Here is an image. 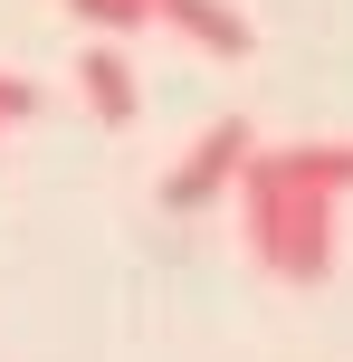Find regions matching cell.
<instances>
[{
    "mask_svg": "<svg viewBox=\"0 0 353 362\" xmlns=\"http://www.w3.org/2000/svg\"><path fill=\"white\" fill-rule=\"evenodd\" d=\"M29 115H38V86H29V76H10V67H0V124H29Z\"/></svg>",
    "mask_w": 353,
    "mask_h": 362,
    "instance_id": "cell-6",
    "label": "cell"
},
{
    "mask_svg": "<svg viewBox=\"0 0 353 362\" xmlns=\"http://www.w3.org/2000/svg\"><path fill=\"white\" fill-rule=\"evenodd\" d=\"M153 19H163V29H182L201 57H248V48H258V29H248L239 0H163Z\"/></svg>",
    "mask_w": 353,
    "mask_h": 362,
    "instance_id": "cell-3",
    "label": "cell"
},
{
    "mask_svg": "<svg viewBox=\"0 0 353 362\" xmlns=\"http://www.w3.org/2000/svg\"><path fill=\"white\" fill-rule=\"evenodd\" d=\"M248 153H258V134H248V115H220V124L201 134V144L182 153V163L163 172V210H210V200H229L239 191V172H248Z\"/></svg>",
    "mask_w": 353,
    "mask_h": 362,
    "instance_id": "cell-2",
    "label": "cell"
},
{
    "mask_svg": "<svg viewBox=\"0 0 353 362\" xmlns=\"http://www.w3.org/2000/svg\"><path fill=\"white\" fill-rule=\"evenodd\" d=\"M76 86H86V105H96V124H105V134H125L134 105H144V86H134L125 48H86V57H76Z\"/></svg>",
    "mask_w": 353,
    "mask_h": 362,
    "instance_id": "cell-4",
    "label": "cell"
},
{
    "mask_svg": "<svg viewBox=\"0 0 353 362\" xmlns=\"http://www.w3.org/2000/svg\"><path fill=\"white\" fill-rule=\"evenodd\" d=\"M335 210H344V191L306 172L296 144H277V153L258 144L248 153V172H239V238H248V257L277 286L335 276Z\"/></svg>",
    "mask_w": 353,
    "mask_h": 362,
    "instance_id": "cell-1",
    "label": "cell"
},
{
    "mask_svg": "<svg viewBox=\"0 0 353 362\" xmlns=\"http://www.w3.org/2000/svg\"><path fill=\"white\" fill-rule=\"evenodd\" d=\"M76 19H86V29H105V38H125V29H153V10H163V0H67Z\"/></svg>",
    "mask_w": 353,
    "mask_h": 362,
    "instance_id": "cell-5",
    "label": "cell"
}]
</instances>
